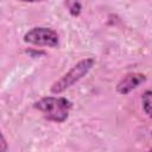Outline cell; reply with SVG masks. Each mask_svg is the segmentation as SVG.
Listing matches in <instances>:
<instances>
[{"mask_svg": "<svg viewBox=\"0 0 152 152\" xmlns=\"http://www.w3.org/2000/svg\"><path fill=\"white\" fill-rule=\"evenodd\" d=\"M66 6L69 7V12L72 14V15H78L80 12H81V4L77 2V1H70V2H66Z\"/></svg>", "mask_w": 152, "mask_h": 152, "instance_id": "obj_6", "label": "cell"}, {"mask_svg": "<svg viewBox=\"0 0 152 152\" xmlns=\"http://www.w3.org/2000/svg\"><path fill=\"white\" fill-rule=\"evenodd\" d=\"M33 108L42 112L46 120L62 124L68 119L72 102L63 96H45L36 101Z\"/></svg>", "mask_w": 152, "mask_h": 152, "instance_id": "obj_1", "label": "cell"}, {"mask_svg": "<svg viewBox=\"0 0 152 152\" xmlns=\"http://www.w3.org/2000/svg\"><path fill=\"white\" fill-rule=\"evenodd\" d=\"M147 152H151V150H148V151H147Z\"/></svg>", "mask_w": 152, "mask_h": 152, "instance_id": "obj_8", "label": "cell"}, {"mask_svg": "<svg viewBox=\"0 0 152 152\" xmlns=\"http://www.w3.org/2000/svg\"><path fill=\"white\" fill-rule=\"evenodd\" d=\"M94 64H95V59L93 57H87V58L81 59L68 72H65L59 80H57L56 82L52 83L50 91L52 94L63 93L64 90H66L68 88H70L75 83H77L81 78H83L90 71V69L94 66Z\"/></svg>", "mask_w": 152, "mask_h": 152, "instance_id": "obj_2", "label": "cell"}, {"mask_svg": "<svg viewBox=\"0 0 152 152\" xmlns=\"http://www.w3.org/2000/svg\"><path fill=\"white\" fill-rule=\"evenodd\" d=\"M146 81V76L140 72H129L126 74L116 84V91L121 95H127L133 89L138 88L141 83Z\"/></svg>", "mask_w": 152, "mask_h": 152, "instance_id": "obj_4", "label": "cell"}, {"mask_svg": "<svg viewBox=\"0 0 152 152\" xmlns=\"http://www.w3.org/2000/svg\"><path fill=\"white\" fill-rule=\"evenodd\" d=\"M151 95H152V93H151L150 89L145 90V91L142 93V95H141L142 110L145 112V114H146L147 116L151 115Z\"/></svg>", "mask_w": 152, "mask_h": 152, "instance_id": "obj_5", "label": "cell"}, {"mask_svg": "<svg viewBox=\"0 0 152 152\" xmlns=\"http://www.w3.org/2000/svg\"><path fill=\"white\" fill-rule=\"evenodd\" d=\"M8 148V145H7V141L2 134V132L0 131V152H6Z\"/></svg>", "mask_w": 152, "mask_h": 152, "instance_id": "obj_7", "label": "cell"}, {"mask_svg": "<svg viewBox=\"0 0 152 152\" xmlns=\"http://www.w3.org/2000/svg\"><path fill=\"white\" fill-rule=\"evenodd\" d=\"M24 42L38 46L56 48L59 44V36L53 28L37 26L32 27L24 34Z\"/></svg>", "mask_w": 152, "mask_h": 152, "instance_id": "obj_3", "label": "cell"}]
</instances>
